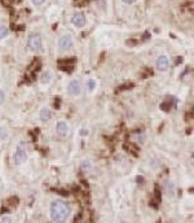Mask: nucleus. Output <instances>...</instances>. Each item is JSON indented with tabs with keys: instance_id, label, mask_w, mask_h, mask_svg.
Here are the masks:
<instances>
[{
	"instance_id": "nucleus-16",
	"label": "nucleus",
	"mask_w": 194,
	"mask_h": 223,
	"mask_svg": "<svg viewBox=\"0 0 194 223\" xmlns=\"http://www.w3.org/2000/svg\"><path fill=\"white\" fill-rule=\"evenodd\" d=\"M85 84H87V88H88L89 91H93V90L96 88V82H95L93 79H88Z\"/></svg>"
},
{
	"instance_id": "nucleus-8",
	"label": "nucleus",
	"mask_w": 194,
	"mask_h": 223,
	"mask_svg": "<svg viewBox=\"0 0 194 223\" xmlns=\"http://www.w3.org/2000/svg\"><path fill=\"white\" fill-rule=\"evenodd\" d=\"M72 23L76 27H83L85 25V16L83 13H75L72 17Z\"/></svg>"
},
{
	"instance_id": "nucleus-3",
	"label": "nucleus",
	"mask_w": 194,
	"mask_h": 223,
	"mask_svg": "<svg viewBox=\"0 0 194 223\" xmlns=\"http://www.w3.org/2000/svg\"><path fill=\"white\" fill-rule=\"evenodd\" d=\"M74 46V42H72V38L70 35H64L60 38V40H58V48H60V51H69L71 50V47Z\"/></svg>"
},
{
	"instance_id": "nucleus-7",
	"label": "nucleus",
	"mask_w": 194,
	"mask_h": 223,
	"mask_svg": "<svg viewBox=\"0 0 194 223\" xmlns=\"http://www.w3.org/2000/svg\"><path fill=\"white\" fill-rule=\"evenodd\" d=\"M168 64H169V61H168V57L167 56H159L158 57V60H157V67H158V70H161V71L167 70L168 69Z\"/></svg>"
},
{
	"instance_id": "nucleus-23",
	"label": "nucleus",
	"mask_w": 194,
	"mask_h": 223,
	"mask_svg": "<svg viewBox=\"0 0 194 223\" xmlns=\"http://www.w3.org/2000/svg\"><path fill=\"white\" fill-rule=\"evenodd\" d=\"M153 74V71L152 70H148V69H145V71L142 73V78H145L146 75H152Z\"/></svg>"
},
{
	"instance_id": "nucleus-28",
	"label": "nucleus",
	"mask_w": 194,
	"mask_h": 223,
	"mask_svg": "<svg viewBox=\"0 0 194 223\" xmlns=\"http://www.w3.org/2000/svg\"><path fill=\"white\" fill-rule=\"evenodd\" d=\"M80 135H88V130H85V129H82V131H80Z\"/></svg>"
},
{
	"instance_id": "nucleus-10",
	"label": "nucleus",
	"mask_w": 194,
	"mask_h": 223,
	"mask_svg": "<svg viewBox=\"0 0 194 223\" xmlns=\"http://www.w3.org/2000/svg\"><path fill=\"white\" fill-rule=\"evenodd\" d=\"M52 81V73L51 71H44L42 74V79H40V82L43 84H47V83H49V82Z\"/></svg>"
},
{
	"instance_id": "nucleus-24",
	"label": "nucleus",
	"mask_w": 194,
	"mask_h": 223,
	"mask_svg": "<svg viewBox=\"0 0 194 223\" xmlns=\"http://www.w3.org/2000/svg\"><path fill=\"white\" fill-rule=\"evenodd\" d=\"M0 138H7V131H5V129H0Z\"/></svg>"
},
{
	"instance_id": "nucleus-30",
	"label": "nucleus",
	"mask_w": 194,
	"mask_h": 223,
	"mask_svg": "<svg viewBox=\"0 0 194 223\" xmlns=\"http://www.w3.org/2000/svg\"><path fill=\"white\" fill-rule=\"evenodd\" d=\"M175 62H176V64H181L182 59H181V57H179V59H176V61H175Z\"/></svg>"
},
{
	"instance_id": "nucleus-11",
	"label": "nucleus",
	"mask_w": 194,
	"mask_h": 223,
	"mask_svg": "<svg viewBox=\"0 0 194 223\" xmlns=\"http://www.w3.org/2000/svg\"><path fill=\"white\" fill-rule=\"evenodd\" d=\"M51 117H52V113H51V110L49 109H42L40 110V119L42 121H48V119H51Z\"/></svg>"
},
{
	"instance_id": "nucleus-27",
	"label": "nucleus",
	"mask_w": 194,
	"mask_h": 223,
	"mask_svg": "<svg viewBox=\"0 0 194 223\" xmlns=\"http://www.w3.org/2000/svg\"><path fill=\"white\" fill-rule=\"evenodd\" d=\"M136 182L141 184V183H144V178L142 177H137V178H136Z\"/></svg>"
},
{
	"instance_id": "nucleus-9",
	"label": "nucleus",
	"mask_w": 194,
	"mask_h": 223,
	"mask_svg": "<svg viewBox=\"0 0 194 223\" xmlns=\"http://www.w3.org/2000/svg\"><path fill=\"white\" fill-rule=\"evenodd\" d=\"M56 130H57V134L60 135V136H66L67 132H69V127H67V125L65 122H58Z\"/></svg>"
},
{
	"instance_id": "nucleus-15",
	"label": "nucleus",
	"mask_w": 194,
	"mask_h": 223,
	"mask_svg": "<svg viewBox=\"0 0 194 223\" xmlns=\"http://www.w3.org/2000/svg\"><path fill=\"white\" fill-rule=\"evenodd\" d=\"M8 33L9 30L5 27V26H0V39H4V38L8 36Z\"/></svg>"
},
{
	"instance_id": "nucleus-2",
	"label": "nucleus",
	"mask_w": 194,
	"mask_h": 223,
	"mask_svg": "<svg viewBox=\"0 0 194 223\" xmlns=\"http://www.w3.org/2000/svg\"><path fill=\"white\" fill-rule=\"evenodd\" d=\"M27 47L30 51L38 52L42 50V36L38 35V34H32V35L28 36L27 40Z\"/></svg>"
},
{
	"instance_id": "nucleus-17",
	"label": "nucleus",
	"mask_w": 194,
	"mask_h": 223,
	"mask_svg": "<svg viewBox=\"0 0 194 223\" xmlns=\"http://www.w3.org/2000/svg\"><path fill=\"white\" fill-rule=\"evenodd\" d=\"M34 69H35V70L40 69V61H39L38 59H35V61H34L32 64L30 65V70H34Z\"/></svg>"
},
{
	"instance_id": "nucleus-20",
	"label": "nucleus",
	"mask_w": 194,
	"mask_h": 223,
	"mask_svg": "<svg viewBox=\"0 0 194 223\" xmlns=\"http://www.w3.org/2000/svg\"><path fill=\"white\" fill-rule=\"evenodd\" d=\"M128 87H133V84H132V83H128V84H124V86H120V87H119V88H118V90H116V91H118V92H119V91H123V90H128Z\"/></svg>"
},
{
	"instance_id": "nucleus-18",
	"label": "nucleus",
	"mask_w": 194,
	"mask_h": 223,
	"mask_svg": "<svg viewBox=\"0 0 194 223\" xmlns=\"http://www.w3.org/2000/svg\"><path fill=\"white\" fill-rule=\"evenodd\" d=\"M87 2H88V0H75L74 4L76 7H83V5H85V4H87Z\"/></svg>"
},
{
	"instance_id": "nucleus-4",
	"label": "nucleus",
	"mask_w": 194,
	"mask_h": 223,
	"mask_svg": "<svg viewBox=\"0 0 194 223\" xmlns=\"http://www.w3.org/2000/svg\"><path fill=\"white\" fill-rule=\"evenodd\" d=\"M26 161H27V153H26V151L23 148L18 147L16 149V152H14V154H13V162L16 163V165H22L23 162H26Z\"/></svg>"
},
{
	"instance_id": "nucleus-12",
	"label": "nucleus",
	"mask_w": 194,
	"mask_h": 223,
	"mask_svg": "<svg viewBox=\"0 0 194 223\" xmlns=\"http://www.w3.org/2000/svg\"><path fill=\"white\" fill-rule=\"evenodd\" d=\"M164 192H166L167 195H169V196L173 195V192H175V186H173L172 182H167L166 184H164Z\"/></svg>"
},
{
	"instance_id": "nucleus-26",
	"label": "nucleus",
	"mask_w": 194,
	"mask_h": 223,
	"mask_svg": "<svg viewBox=\"0 0 194 223\" xmlns=\"http://www.w3.org/2000/svg\"><path fill=\"white\" fill-rule=\"evenodd\" d=\"M3 222H5V223H9V222H12V219L9 217H3V219H2Z\"/></svg>"
},
{
	"instance_id": "nucleus-21",
	"label": "nucleus",
	"mask_w": 194,
	"mask_h": 223,
	"mask_svg": "<svg viewBox=\"0 0 194 223\" xmlns=\"http://www.w3.org/2000/svg\"><path fill=\"white\" fill-rule=\"evenodd\" d=\"M4 100H5V94H4V92L0 90V105L4 103Z\"/></svg>"
},
{
	"instance_id": "nucleus-22",
	"label": "nucleus",
	"mask_w": 194,
	"mask_h": 223,
	"mask_svg": "<svg viewBox=\"0 0 194 223\" xmlns=\"http://www.w3.org/2000/svg\"><path fill=\"white\" fill-rule=\"evenodd\" d=\"M60 103H61V100H60V98H56V100H55V103H53V105H55V108H56V109H58V108H60Z\"/></svg>"
},
{
	"instance_id": "nucleus-25",
	"label": "nucleus",
	"mask_w": 194,
	"mask_h": 223,
	"mask_svg": "<svg viewBox=\"0 0 194 223\" xmlns=\"http://www.w3.org/2000/svg\"><path fill=\"white\" fill-rule=\"evenodd\" d=\"M45 0H32V3L35 4V5H42V4H44Z\"/></svg>"
},
{
	"instance_id": "nucleus-29",
	"label": "nucleus",
	"mask_w": 194,
	"mask_h": 223,
	"mask_svg": "<svg viewBox=\"0 0 194 223\" xmlns=\"http://www.w3.org/2000/svg\"><path fill=\"white\" fill-rule=\"evenodd\" d=\"M123 2H124L125 4H132V3L136 2V0H123Z\"/></svg>"
},
{
	"instance_id": "nucleus-14",
	"label": "nucleus",
	"mask_w": 194,
	"mask_h": 223,
	"mask_svg": "<svg viewBox=\"0 0 194 223\" xmlns=\"http://www.w3.org/2000/svg\"><path fill=\"white\" fill-rule=\"evenodd\" d=\"M91 169H92V165L89 161H83L80 163V171L82 173H88Z\"/></svg>"
},
{
	"instance_id": "nucleus-5",
	"label": "nucleus",
	"mask_w": 194,
	"mask_h": 223,
	"mask_svg": "<svg viewBox=\"0 0 194 223\" xmlns=\"http://www.w3.org/2000/svg\"><path fill=\"white\" fill-rule=\"evenodd\" d=\"M75 62H76V60L74 59V57H71V59H64V60L58 61V67H60L61 70H65L67 73H71L72 69H74Z\"/></svg>"
},
{
	"instance_id": "nucleus-13",
	"label": "nucleus",
	"mask_w": 194,
	"mask_h": 223,
	"mask_svg": "<svg viewBox=\"0 0 194 223\" xmlns=\"http://www.w3.org/2000/svg\"><path fill=\"white\" fill-rule=\"evenodd\" d=\"M123 147H124V149H128V151H129L131 153H132L133 156H137V151H139V149L136 148L132 143H125V144L123 145Z\"/></svg>"
},
{
	"instance_id": "nucleus-19",
	"label": "nucleus",
	"mask_w": 194,
	"mask_h": 223,
	"mask_svg": "<svg viewBox=\"0 0 194 223\" xmlns=\"http://www.w3.org/2000/svg\"><path fill=\"white\" fill-rule=\"evenodd\" d=\"M155 200L158 201V204L161 202V191L158 190V187H155Z\"/></svg>"
},
{
	"instance_id": "nucleus-6",
	"label": "nucleus",
	"mask_w": 194,
	"mask_h": 223,
	"mask_svg": "<svg viewBox=\"0 0 194 223\" xmlns=\"http://www.w3.org/2000/svg\"><path fill=\"white\" fill-rule=\"evenodd\" d=\"M82 91V84L79 81H71L69 86H67V92H69V95L71 96H76L79 95Z\"/></svg>"
},
{
	"instance_id": "nucleus-1",
	"label": "nucleus",
	"mask_w": 194,
	"mask_h": 223,
	"mask_svg": "<svg viewBox=\"0 0 194 223\" xmlns=\"http://www.w3.org/2000/svg\"><path fill=\"white\" fill-rule=\"evenodd\" d=\"M70 215V206L64 201H53L51 204V218L55 222H64Z\"/></svg>"
}]
</instances>
